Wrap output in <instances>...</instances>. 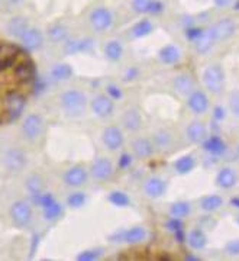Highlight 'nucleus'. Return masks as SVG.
<instances>
[{
    "label": "nucleus",
    "instance_id": "obj_1",
    "mask_svg": "<svg viewBox=\"0 0 239 261\" xmlns=\"http://www.w3.org/2000/svg\"><path fill=\"white\" fill-rule=\"evenodd\" d=\"M61 105H63V109L70 116H80L82 113H84L87 99L83 92H80L77 89H71V90H67L61 96Z\"/></svg>",
    "mask_w": 239,
    "mask_h": 261
},
{
    "label": "nucleus",
    "instance_id": "obj_2",
    "mask_svg": "<svg viewBox=\"0 0 239 261\" xmlns=\"http://www.w3.org/2000/svg\"><path fill=\"white\" fill-rule=\"evenodd\" d=\"M203 83L213 94H219L225 87V71L219 64L209 65L203 73Z\"/></svg>",
    "mask_w": 239,
    "mask_h": 261
},
{
    "label": "nucleus",
    "instance_id": "obj_3",
    "mask_svg": "<svg viewBox=\"0 0 239 261\" xmlns=\"http://www.w3.org/2000/svg\"><path fill=\"white\" fill-rule=\"evenodd\" d=\"M3 108H5V115L8 116V121H16L25 109V97L20 93L12 92L5 97Z\"/></svg>",
    "mask_w": 239,
    "mask_h": 261
},
{
    "label": "nucleus",
    "instance_id": "obj_4",
    "mask_svg": "<svg viewBox=\"0 0 239 261\" xmlns=\"http://www.w3.org/2000/svg\"><path fill=\"white\" fill-rule=\"evenodd\" d=\"M10 218L16 226H28L32 221V207L26 200H18L12 205Z\"/></svg>",
    "mask_w": 239,
    "mask_h": 261
},
{
    "label": "nucleus",
    "instance_id": "obj_5",
    "mask_svg": "<svg viewBox=\"0 0 239 261\" xmlns=\"http://www.w3.org/2000/svg\"><path fill=\"white\" fill-rule=\"evenodd\" d=\"M22 132L29 141H34L39 138L44 132V119L41 115L32 113L25 118L23 125H22Z\"/></svg>",
    "mask_w": 239,
    "mask_h": 261
},
{
    "label": "nucleus",
    "instance_id": "obj_6",
    "mask_svg": "<svg viewBox=\"0 0 239 261\" xmlns=\"http://www.w3.org/2000/svg\"><path fill=\"white\" fill-rule=\"evenodd\" d=\"M90 25L97 32H104L111 28L113 23V15L108 8H96L90 13Z\"/></svg>",
    "mask_w": 239,
    "mask_h": 261
},
{
    "label": "nucleus",
    "instance_id": "obj_7",
    "mask_svg": "<svg viewBox=\"0 0 239 261\" xmlns=\"http://www.w3.org/2000/svg\"><path fill=\"white\" fill-rule=\"evenodd\" d=\"M210 29L213 35H215L216 42H218V41H226L230 37H233V34L236 31V25H235V22L232 19L223 18L219 19Z\"/></svg>",
    "mask_w": 239,
    "mask_h": 261
},
{
    "label": "nucleus",
    "instance_id": "obj_8",
    "mask_svg": "<svg viewBox=\"0 0 239 261\" xmlns=\"http://www.w3.org/2000/svg\"><path fill=\"white\" fill-rule=\"evenodd\" d=\"M92 111L99 118H108L115 111V103L106 94H99L92 100Z\"/></svg>",
    "mask_w": 239,
    "mask_h": 261
},
{
    "label": "nucleus",
    "instance_id": "obj_9",
    "mask_svg": "<svg viewBox=\"0 0 239 261\" xmlns=\"http://www.w3.org/2000/svg\"><path fill=\"white\" fill-rule=\"evenodd\" d=\"M5 166L12 173H19L26 166V155L22 149L12 148L6 152L5 157Z\"/></svg>",
    "mask_w": 239,
    "mask_h": 261
},
{
    "label": "nucleus",
    "instance_id": "obj_10",
    "mask_svg": "<svg viewBox=\"0 0 239 261\" xmlns=\"http://www.w3.org/2000/svg\"><path fill=\"white\" fill-rule=\"evenodd\" d=\"M101 140H103V144L106 145V148L111 149V151H116V149L122 148V145L125 142L123 134L118 126H108L106 129L103 130Z\"/></svg>",
    "mask_w": 239,
    "mask_h": 261
},
{
    "label": "nucleus",
    "instance_id": "obj_11",
    "mask_svg": "<svg viewBox=\"0 0 239 261\" xmlns=\"http://www.w3.org/2000/svg\"><path fill=\"white\" fill-rule=\"evenodd\" d=\"M90 171H92V176L96 180L104 181V180H109L113 176V164L109 159L100 157L93 163Z\"/></svg>",
    "mask_w": 239,
    "mask_h": 261
},
{
    "label": "nucleus",
    "instance_id": "obj_12",
    "mask_svg": "<svg viewBox=\"0 0 239 261\" xmlns=\"http://www.w3.org/2000/svg\"><path fill=\"white\" fill-rule=\"evenodd\" d=\"M20 41H22V47L31 53V51H37V49H39V48L42 47V44H44V37H42V32H41L39 29L29 28L28 31L22 35Z\"/></svg>",
    "mask_w": 239,
    "mask_h": 261
},
{
    "label": "nucleus",
    "instance_id": "obj_13",
    "mask_svg": "<svg viewBox=\"0 0 239 261\" xmlns=\"http://www.w3.org/2000/svg\"><path fill=\"white\" fill-rule=\"evenodd\" d=\"M87 177H89V174H87L86 168L82 166H74L65 171L64 181L67 186L80 187L87 181Z\"/></svg>",
    "mask_w": 239,
    "mask_h": 261
},
{
    "label": "nucleus",
    "instance_id": "obj_14",
    "mask_svg": "<svg viewBox=\"0 0 239 261\" xmlns=\"http://www.w3.org/2000/svg\"><path fill=\"white\" fill-rule=\"evenodd\" d=\"M19 56V48L13 44H0V70H6L15 65L16 57Z\"/></svg>",
    "mask_w": 239,
    "mask_h": 261
},
{
    "label": "nucleus",
    "instance_id": "obj_15",
    "mask_svg": "<svg viewBox=\"0 0 239 261\" xmlns=\"http://www.w3.org/2000/svg\"><path fill=\"white\" fill-rule=\"evenodd\" d=\"M187 105L189 108L197 115H202L207 109H209V99L207 96L200 92V90H193L192 93L189 94V99H187Z\"/></svg>",
    "mask_w": 239,
    "mask_h": 261
},
{
    "label": "nucleus",
    "instance_id": "obj_16",
    "mask_svg": "<svg viewBox=\"0 0 239 261\" xmlns=\"http://www.w3.org/2000/svg\"><path fill=\"white\" fill-rule=\"evenodd\" d=\"M193 42H194V49H196L199 54H207L211 48H213V45H215L216 39H215V35H213L211 29L207 28V29H203L202 34H200L199 38H197L196 41H193Z\"/></svg>",
    "mask_w": 239,
    "mask_h": 261
},
{
    "label": "nucleus",
    "instance_id": "obj_17",
    "mask_svg": "<svg viewBox=\"0 0 239 261\" xmlns=\"http://www.w3.org/2000/svg\"><path fill=\"white\" fill-rule=\"evenodd\" d=\"M187 138L194 144H203V141L207 138V129L204 123L200 121H193L185 129Z\"/></svg>",
    "mask_w": 239,
    "mask_h": 261
},
{
    "label": "nucleus",
    "instance_id": "obj_18",
    "mask_svg": "<svg viewBox=\"0 0 239 261\" xmlns=\"http://www.w3.org/2000/svg\"><path fill=\"white\" fill-rule=\"evenodd\" d=\"M28 29V19L23 18V16H15V18H12L9 22H8V27H6V31H8V34H9L10 37L18 38V39H20L22 35H23Z\"/></svg>",
    "mask_w": 239,
    "mask_h": 261
},
{
    "label": "nucleus",
    "instance_id": "obj_19",
    "mask_svg": "<svg viewBox=\"0 0 239 261\" xmlns=\"http://www.w3.org/2000/svg\"><path fill=\"white\" fill-rule=\"evenodd\" d=\"M122 125L125 129L130 130V132H137L141 129L142 126V116L137 109H128L125 111L123 116H122Z\"/></svg>",
    "mask_w": 239,
    "mask_h": 261
},
{
    "label": "nucleus",
    "instance_id": "obj_20",
    "mask_svg": "<svg viewBox=\"0 0 239 261\" xmlns=\"http://www.w3.org/2000/svg\"><path fill=\"white\" fill-rule=\"evenodd\" d=\"M167 190V183L161 177H149L145 181V193L148 197H161V196L166 193Z\"/></svg>",
    "mask_w": 239,
    "mask_h": 261
},
{
    "label": "nucleus",
    "instance_id": "obj_21",
    "mask_svg": "<svg viewBox=\"0 0 239 261\" xmlns=\"http://www.w3.org/2000/svg\"><path fill=\"white\" fill-rule=\"evenodd\" d=\"M132 151L137 159H148L154 152V144L147 138H138L132 144Z\"/></svg>",
    "mask_w": 239,
    "mask_h": 261
},
{
    "label": "nucleus",
    "instance_id": "obj_22",
    "mask_svg": "<svg viewBox=\"0 0 239 261\" xmlns=\"http://www.w3.org/2000/svg\"><path fill=\"white\" fill-rule=\"evenodd\" d=\"M236 173H235V170L230 167H225L222 168L221 171L218 173V176H216V183H218V186L222 187V189H232V187L236 185Z\"/></svg>",
    "mask_w": 239,
    "mask_h": 261
},
{
    "label": "nucleus",
    "instance_id": "obj_23",
    "mask_svg": "<svg viewBox=\"0 0 239 261\" xmlns=\"http://www.w3.org/2000/svg\"><path fill=\"white\" fill-rule=\"evenodd\" d=\"M173 86L178 93L184 94V96H189L194 90L193 79L189 74L175 75L173 80Z\"/></svg>",
    "mask_w": 239,
    "mask_h": 261
},
{
    "label": "nucleus",
    "instance_id": "obj_24",
    "mask_svg": "<svg viewBox=\"0 0 239 261\" xmlns=\"http://www.w3.org/2000/svg\"><path fill=\"white\" fill-rule=\"evenodd\" d=\"M15 75L20 82H31L35 79V65L31 61L19 63L15 67Z\"/></svg>",
    "mask_w": 239,
    "mask_h": 261
},
{
    "label": "nucleus",
    "instance_id": "obj_25",
    "mask_svg": "<svg viewBox=\"0 0 239 261\" xmlns=\"http://www.w3.org/2000/svg\"><path fill=\"white\" fill-rule=\"evenodd\" d=\"M203 147L207 152H210L213 155H221L226 151V144L225 141L222 140L221 137H210V138H206L203 141Z\"/></svg>",
    "mask_w": 239,
    "mask_h": 261
},
{
    "label": "nucleus",
    "instance_id": "obj_26",
    "mask_svg": "<svg viewBox=\"0 0 239 261\" xmlns=\"http://www.w3.org/2000/svg\"><path fill=\"white\" fill-rule=\"evenodd\" d=\"M92 47L93 41L90 38L71 39V41H67V44H65V53L67 54H75V53H82V51H89Z\"/></svg>",
    "mask_w": 239,
    "mask_h": 261
},
{
    "label": "nucleus",
    "instance_id": "obj_27",
    "mask_svg": "<svg viewBox=\"0 0 239 261\" xmlns=\"http://www.w3.org/2000/svg\"><path fill=\"white\" fill-rule=\"evenodd\" d=\"M160 58L164 64H177L180 61V51L175 45H166L160 49Z\"/></svg>",
    "mask_w": 239,
    "mask_h": 261
},
{
    "label": "nucleus",
    "instance_id": "obj_28",
    "mask_svg": "<svg viewBox=\"0 0 239 261\" xmlns=\"http://www.w3.org/2000/svg\"><path fill=\"white\" fill-rule=\"evenodd\" d=\"M73 75V67L70 64H57L51 70V79L54 82H65Z\"/></svg>",
    "mask_w": 239,
    "mask_h": 261
},
{
    "label": "nucleus",
    "instance_id": "obj_29",
    "mask_svg": "<svg viewBox=\"0 0 239 261\" xmlns=\"http://www.w3.org/2000/svg\"><path fill=\"white\" fill-rule=\"evenodd\" d=\"M187 241H189V245L193 248V250H203L207 244V237L206 233L203 232L202 229H193L192 232L189 233L187 237Z\"/></svg>",
    "mask_w": 239,
    "mask_h": 261
},
{
    "label": "nucleus",
    "instance_id": "obj_30",
    "mask_svg": "<svg viewBox=\"0 0 239 261\" xmlns=\"http://www.w3.org/2000/svg\"><path fill=\"white\" fill-rule=\"evenodd\" d=\"M147 238V229L142 226H134L128 231H125V243L141 244Z\"/></svg>",
    "mask_w": 239,
    "mask_h": 261
},
{
    "label": "nucleus",
    "instance_id": "obj_31",
    "mask_svg": "<svg viewBox=\"0 0 239 261\" xmlns=\"http://www.w3.org/2000/svg\"><path fill=\"white\" fill-rule=\"evenodd\" d=\"M104 56L111 61H119L123 56V47L119 41H109L104 47Z\"/></svg>",
    "mask_w": 239,
    "mask_h": 261
},
{
    "label": "nucleus",
    "instance_id": "obj_32",
    "mask_svg": "<svg viewBox=\"0 0 239 261\" xmlns=\"http://www.w3.org/2000/svg\"><path fill=\"white\" fill-rule=\"evenodd\" d=\"M48 37L52 42H64L68 37V29L63 23H54L48 28Z\"/></svg>",
    "mask_w": 239,
    "mask_h": 261
},
{
    "label": "nucleus",
    "instance_id": "obj_33",
    "mask_svg": "<svg viewBox=\"0 0 239 261\" xmlns=\"http://www.w3.org/2000/svg\"><path fill=\"white\" fill-rule=\"evenodd\" d=\"M152 29H154L152 22L148 20V19H142V20H139L138 23H135V27L132 28V35L135 38L148 37L152 32Z\"/></svg>",
    "mask_w": 239,
    "mask_h": 261
},
{
    "label": "nucleus",
    "instance_id": "obj_34",
    "mask_svg": "<svg viewBox=\"0 0 239 261\" xmlns=\"http://www.w3.org/2000/svg\"><path fill=\"white\" fill-rule=\"evenodd\" d=\"M194 166H196V161L192 155H183L181 159L175 161L174 168L178 174H187L193 170Z\"/></svg>",
    "mask_w": 239,
    "mask_h": 261
},
{
    "label": "nucleus",
    "instance_id": "obj_35",
    "mask_svg": "<svg viewBox=\"0 0 239 261\" xmlns=\"http://www.w3.org/2000/svg\"><path fill=\"white\" fill-rule=\"evenodd\" d=\"M26 189L32 196L41 195L44 192V180L39 177L38 174H31L26 178Z\"/></svg>",
    "mask_w": 239,
    "mask_h": 261
},
{
    "label": "nucleus",
    "instance_id": "obj_36",
    "mask_svg": "<svg viewBox=\"0 0 239 261\" xmlns=\"http://www.w3.org/2000/svg\"><path fill=\"white\" fill-rule=\"evenodd\" d=\"M223 205V199L218 195L206 196L202 200V209L206 212H215Z\"/></svg>",
    "mask_w": 239,
    "mask_h": 261
},
{
    "label": "nucleus",
    "instance_id": "obj_37",
    "mask_svg": "<svg viewBox=\"0 0 239 261\" xmlns=\"http://www.w3.org/2000/svg\"><path fill=\"white\" fill-rule=\"evenodd\" d=\"M190 211H192L190 203H189V202H183V200L175 202V203H173L171 207H170V214H171V216L180 218V219L190 214Z\"/></svg>",
    "mask_w": 239,
    "mask_h": 261
},
{
    "label": "nucleus",
    "instance_id": "obj_38",
    "mask_svg": "<svg viewBox=\"0 0 239 261\" xmlns=\"http://www.w3.org/2000/svg\"><path fill=\"white\" fill-rule=\"evenodd\" d=\"M109 202L112 205L119 206V207H125L130 203V199L125 192H112L109 195Z\"/></svg>",
    "mask_w": 239,
    "mask_h": 261
},
{
    "label": "nucleus",
    "instance_id": "obj_39",
    "mask_svg": "<svg viewBox=\"0 0 239 261\" xmlns=\"http://www.w3.org/2000/svg\"><path fill=\"white\" fill-rule=\"evenodd\" d=\"M44 209H45V212H44L45 219H48V221H54L57 218H60L61 214H63V207H61L60 203H57L56 200L52 203H49L48 206H45Z\"/></svg>",
    "mask_w": 239,
    "mask_h": 261
},
{
    "label": "nucleus",
    "instance_id": "obj_40",
    "mask_svg": "<svg viewBox=\"0 0 239 261\" xmlns=\"http://www.w3.org/2000/svg\"><path fill=\"white\" fill-rule=\"evenodd\" d=\"M86 200H87V197L84 195L83 192H75L73 195L68 196V199H67V203L70 207H74V209H78V207H82L86 203Z\"/></svg>",
    "mask_w": 239,
    "mask_h": 261
},
{
    "label": "nucleus",
    "instance_id": "obj_41",
    "mask_svg": "<svg viewBox=\"0 0 239 261\" xmlns=\"http://www.w3.org/2000/svg\"><path fill=\"white\" fill-rule=\"evenodd\" d=\"M154 141H155L156 147L166 148V147L170 145V142H171V135H170V132H167V130H160V132H156L155 134Z\"/></svg>",
    "mask_w": 239,
    "mask_h": 261
},
{
    "label": "nucleus",
    "instance_id": "obj_42",
    "mask_svg": "<svg viewBox=\"0 0 239 261\" xmlns=\"http://www.w3.org/2000/svg\"><path fill=\"white\" fill-rule=\"evenodd\" d=\"M101 252L103 250L101 248H92V250H86V251L80 252L78 255H77V260H83V261H93V260H97L99 257L101 255Z\"/></svg>",
    "mask_w": 239,
    "mask_h": 261
},
{
    "label": "nucleus",
    "instance_id": "obj_43",
    "mask_svg": "<svg viewBox=\"0 0 239 261\" xmlns=\"http://www.w3.org/2000/svg\"><path fill=\"white\" fill-rule=\"evenodd\" d=\"M154 0H132V8L137 13H149Z\"/></svg>",
    "mask_w": 239,
    "mask_h": 261
},
{
    "label": "nucleus",
    "instance_id": "obj_44",
    "mask_svg": "<svg viewBox=\"0 0 239 261\" xmlns=\"http://www.w3.org/2000/svg\"><path fill=\"white\" fill-rule=\"evenodd\" d=\"M229 108L232 113L239 118V90H233L229 94Z\"/></svg>",
    "mask_w": 239,
    "mask_h": 261
},
{
    "label": "nucleus",
    "instance_id": "obj_45",
    "mask_svg": "<svg viewBox=\"0 0 239 261\" xmlns=\"http://www.w3.org/2000/svg\"><path fill=\"white\" fill-rule=\"evenodd\" d=\"M225 250H226V252L229 255H239V240H232V241H229V243L226 244Z\"/></svg>",
    "mask_w": 239,
    "mask_h": 261
},
{
    "label": "nucleus",
    "instance_id": "obj_46",
    "mask_svg": "<svg viewBox=\"0 0 239 261\" xmlns=\"http://www.w3.org/2000/svg\"><path fill=\"white\" fill-rule=\"evenodd\" d=\"M167 228H168L170 231L175 232V231H178V229H183V224H181L180 218H174V216H173V218L167 222Z\"/></svg>",
    "mask_w": 239,
    "mask_h": 261
},
{
    "label": "nucleus",
    "instance_id": "obj_47",
    "mask_svg": "<svg viewBox=\"0 0 239 261\" xmlns=\"http://www.w3.org/2000/svg\"><path fill=\"white\" fill-rule=\"evenodd\" d=\"M108 96H109L111 99H113V100L120 99V97H122V90H120L118 86L111 84V86H108Z\"/></svg>",
    "mask_w": 239,
    "mask_h": 261
},
{
    "label": "nucleus",
    "instance_id": "obj_48",
    "mask_svg": "<svg viewBox=\"0 0 239 261\" xmlns=\"http://www.w3.org/2000/svg\"><path fill=\"white\" fill-rule=\"evenodd\" d=\"M202 31L203 29L200 28H187L185 37H187V39H190V41H196L199 38V35L202 34Z\"/></svg>",
    "mask_w": 239,
    "mask_h": 261
},
{
    "label": "nucleus",
    "instance_id": "obj_49",
    "mask_svg": "<svg viewBox=\"0 0 239 261\" xmlns=\"http://www.w3.org/2000/svg\"><path fill=\"white\" fill-rule=\"evenodd\" d=\"M163 10H164V5H163L161 2H158V0H154V2H152V5H151L149 13H152V15H158V13H161Z\"/></svg>",
    "mask_w": 239,
    "mask_h": 261
},
{
    "label": "nucleus",
    "instance_id": "obj_50",
    "mask_svg": "<svg viewBox=\"0 0 239 261\" xmlns=\"http://www.w3.org/2000/svg\"><path fill=\"white\" fill-rule=\"evenodd\" d=\"M109 240L112 243H125V231H116L115 233H112Z\"/></svg>",
    "mask_w": 239,
    "mask_h": 261
},
{
    "label": "nucleus",
    "instance_id": "obj_51",
    "mask_svg": "<svg viewBox=\"0 0 239 261\" xmlns=\"http://www.w3.org/2000/svg\"><path fill=\"white\" fill-rule=\"evenodd\" d=\"M130 163H132V159H130V155H129V154H122V155H120V160H119L120 168L129 167V166H130Z\"/></svg>",
    "mask_w": 239,
    "mask_h": 261
},
{
    "label": "nucleus",
    "instance_id": "obj_52",
    "mask_svg": "<svg viewBox=\"0 0 239 261\" xmlns=\"http://www.w3.org/2000/svg\"><path fill=\"white\" fill-rule=\"evenodd\" d=\"M225 109L222 108V106H216L215 108V111H213V118L216 119V121H222V119H225Z\"/></svg>",
    "mask_w": 239,
    "mask_h": 261
},
{
    "label": "nucleus",
    "instance_id": "obj_53",
    "mask_svg": "<svg viewBox=\"0 0 239 261\" xmlns=\"http://www.w3.org/2000/svg\"><path fill=\"white\" fill-rule=\"evenodd\" d=\"M232 2H233V0H213V3H215L218 8H226V6H229Z\"/></svg>",
    "mask_w": 239,
    "mask_h": 261
},
{
    "label": "nucleus",
    "instance_id": "obj_54",
    "mask_svg": "<svg viewBox=\"0 0 239 261\" xmlns=\"http://www.w3.org/2000/svg\"><path fill=\"white\" fill-rule=\"evenodd\" d=\"M137 74H138V71H137L135 68H132L130 71H128V73H126V77H125V80H134V79L137 77Z\"/></svg>",
    "mask_w": 239,
    "mask_h": 261
},
{
    "label": "nucleus",
    "instance_id": "obj_55",
    "mask_svg": "<svg viewBox=\"0 0 239 261\" xmlns=\"http://www.w3.org/2000/svg\"><path fill=\"white\" fill-rule=\"evenodd\" d=\"M230 205L235 206V207H238V209H239V197H235V199H232V200H230Z\"/></svg>",
    "mask_w": 239,
    "mask_h": 261
},
{
    "label": "nucleus",
    "instance_id": "obj_56",
    "mask_svg": "<svg viewBox=\"0 0 239 261\" xmlns=\"http://www.w3.org/2000/svg\"><path fill=\"white\" fill-rule=\"evenodd\" d=\"M185 260H199V257H192V255H187Z\"/></svg>",
    "mask_w": 239,
    "mask_h": 261
},
{
    "label": "nucleus",
    "instance_id": "obj_57",
    "mask_svg": "<svg viewBox=\"0 0 239 261\" xmlns=\"http://www.w3.org/2000/svg\"><path fill=\"white\" fill-rule=\"evenodd\" d=\"M12 3H19V2H22V0H10Z\"/></svg>",
    "mask_w": 239,
    "mask_h": 261
},
{
    "label": "nucleus",
    "instance_id": "obj_58",
    "mask_svg": "<svg viewBox=\"0 0 239 261\" xmlns=\"http://www.w3.org/2000/svg\"><path fill=\"white\" fill-rule=\"evenodd\" d=\"M238 157H239V147H238Z\"/></svg>",
    "mask_w": 239,
    "mask_h": 261
}]
</instances>
